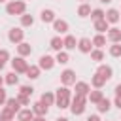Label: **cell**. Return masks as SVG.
Here are the masks:
<instances>
[{
    "mask_svg": "<svg viewBox=\"0 0 121 121\" xmlns=\"http://www.w3.org/2000/svg\"><path fill=\"white\" fill-rule=\"evenodd\" d=\"M87 121H100V117H98V115H89Z\"/></svg>",
    "mask_w": 121,
    "mask_h": 121,
    "instance_id": "obj_43",
    "label": "cell"
},
{
    "mask_svg": "<svg viewBox=\"0 0 121 121\" xmlns=\"http://www.w3.org/2000/svg\"><path fill=\"white\" fill-rule=\"evenodd\" d=\"M49 47H51V49H55V51H62V47H64L62 38H60V36H53V38H51V42H49Z\"/></svg>",
    "mask_w": 121,
    "mask_h": 121,
    "instance_id": "obj_19",
    "label": "cell"
},
{
    "mask_svg": "<svg viewBox=\"0 0 121 121\" xmlns=\"http://www.w3.org/2000/svg\"><path fill=\"white\" fill-rule=\"evenodd\" d=\"M108 40L112 43H119L121 42V28L113 26V28H108Z\"/></svg>",
    "mask_w": 121,
    "mask_h": 121,
    "instance_id": "obj_11",
    "label": "cell"
},
{
    "mask_svg": "<svg viewBox=\"0 0 121 121\" xmlns=\"http://www.w3.org/2000/svg\"><path fill=\"white\" fill-rule=\"evenodd\" d=\"M40 19H42V23H53L57 17H55V11L53 9H42Z\"/></svg>",
    "mask_w": 121,
    "mask_h": 121,
    "instance_id": "obj_17",
    "label": "cell"
},
{
    "mask_svg": "<svg viewBox=\"0 0 121 121\" xmlns=\"http://www.w3.org/2000/svg\"><path fill=\"white\" fill-rule=\"evenodd\" d=\"M85 104H87V96L81 95H74V98L70 100V112L74 115H81L85 112Z\"/></svg>",
    "mask_w": 121,
    "mask_h": 121,
    "instance_id": "obj_2",
    "label": "cell"
},
{
    "mask_svg": "<svg viewBox=\"0 0 121 121\" xmlns=\"http://www.w3.org/2000/svg\"><path fill=\"white\" fill-rule=\"evenodd\" d=\"M70 89L66 87V85H62V87H59L57 89V95H55V104L60 108V110H64V108H70Z\"/></svg>",
    "mask_w": 121,
    "mask_h": 121,
    "instance_id": "obj_1",
    "label": "cell"
},
{
    "mask_svg": "<svg viewBox=\"0 0 121 121\" xmlns=\"http://www.w3.org/2000/svg\"><path fill=\"white\" fill-rule=\"evenodd\" d=\"M108 28H110V23H108L106 19L95 21V30H96L98 34H104V32H108Z\"/></svg>",
    "mask_w": 121,
    "mask_h": 121,
    "instance_id": "obj_18",
    "label": "cell"
},
{
    "mask_svg": "<svg viewBox=\"0 0 121 121\" xmlns=\"http://www.w3.org/2000/svg\"><path fill=\"white\" fill-rule=\"evenodd\" d=\"M113 104H115V106H117V108L121 110V96H115V100H113Z\"/></svg>",
    "mask_w": 121,
    "mask_h": 121,
    "instance_id": "obj_40",
    "label": "cell"
},
{
    "mask_svg": "<svg viewBox=\"0 0 121 121\" xmlns=\"http://www.w3.org/2000/svg\"><path fill=\"white\" fill-rule=\"evenodd\" d=\"M110 106H112V102H110L108 98H102L100 102H96V110H98L100 113H106V112L110 110Z\"/></svg>",
    "mask_w": 121,
    "mask_h": 121,
    "instance_id": "obj_27",
    "label": "cell"
},
{
    "mask_svg": "<svg viewBox=\"0 0 121 121\" xmlns=\"http://www.w3.org/2000/svg\"><path fill=\"white\" fill-rule=\"evenodd\" d=\"M115 96H121V83L115 85Z\"/></svg>",
    "mask_w": 121,
    "mask_h": 121,
    "instance_id": "obj_41",
    "label": "cell"
},
{
    "mask_svg": "<svg viewBox=\"0 0 121 121\" xmlns=\"http://www.w3.org/2000/svg\"><path fill=\"white\" fill-rule=\"evenodd\" d=\"M91 59H93L95 62L104 60V51H102V49H98V47H96V49H93V51H91Z\"/></svg>",
    "mask_w": 121,
    "mask_h": 121,
    "instance_id": "obj_32",
    "label": "cell"
},
{
    "mask_svg": "<svg viewBox=\"0 0 121 121\" xmlns=\"http://www.w3.org/2000/svg\"><path fill=\"white\" fill-rule=\"evenodd\" d=\"M104 19H106L110 25H113V23H117V21H119V11L112 8V9H108V11L104 13Z\"/></svg>",
    "mask_w": 121,
    "mask_h": 121,
    "instance_id": "obj_16",
    "label": "cell"
},
{
    "mask_svg": "<svg viewBox=\"0 0 121 121\" xmlns=\"http://www.w3.org/2000/svg\"><path fill=\"white\" fill-rule=\"evenodd\" d=\"M15 98L19 100V104H21V106H30V96H26V95H21V93H19Z\"/></svg>",
    "mask_w": 121,
    "mask_h": 121,
    "instance_id": "obj_37",
    "label": "cell"
},
{
    "mask_svg": "<svg viewBox=\"0 0 121 121\" xmlns=\"http://www.w3.org/2000/svg\"><path fill=\"white\" fill-rule=\"evenodd\" d=\"M38 66H40V70H51L55 66V59L51 55H42L38 60Z\"/></svg>",
    "mask_w": 121,
    "mask_h": 121,
    "instance_id": "obj_7",
    "label": "cell"
},
{
    "mask_svg": "<svg viewBox=\"0 0 121 121\" xmlns=\"http://www.w3.org/2000/svg\"><path fill=\"white\" fill-rule=\"evenodd\" d=\"M17 53H19V57H28V55L32 53V47H30V43H26V42H21V43H17Z\"/></svg>",
    "mask_w": 121,
    "mask_h": 121,
    "instance_id": "obj_15",
    "label": "cell"
},
{
    "mask_svg": "<svg viewBox=\"0 0 121 121\" xmlns=\"http://www.w3.org/2000/svg\"><path fill=\"white\" fill-rule=\"evenodd\" d=\"M47 110H49V106H45L43 102H34L32 104V112H34V115H47Z\"/></svg>",
    "mask_w": 121,
    "mask_h": 121,
    "instance_id": "obj_14",
    "label": "cell"
},
{
    "mask_svg": "<svg viewBox=\"0 0 121 121\" xmlns=\"http://www.w3.org/2000/svg\"><path fill=\"white\" fill-rule=\"evenodd\" d=\"M60 83L62 85H74L76 83V72L74 70H70V68H66L64 72H60Z\"/></svg>",
    "mask_w": 121,
    "mask_h": 121,
    "instance_id": "obj_6",
    "label": "cell"
},
{
    "mask_svg": "<svg viewBox=\"0 0 121 121\" xmlns=\"http://www.w3.org/2000/svg\"><path fill=\"white\" fill-rule=\"evenodd\" d=\"M4 85V76H0V87Z\"/></svg>",
    "mask_w": 121,
    "mask_h": 121,
    "instance_id": "obj_45",
    "label": "cell"
},
{
    "mask_svg": "<svg viewBox=\"0 0 121 121\" xmlns=\"http://www.w3.org/2000/svg\"><path fill=\"white\" fill-rule=\"evenodd\" d=\"M0 60H2L4 64L9 60V51H8V49H0Z\"/></svg>",
    "mask_w": 121,
    "mask_h": 121,
    "instance_id": "obj_38",
    "label": "cell"
},
{
    "mask_svg": "<svg viewBox=\"0 0 121 121\" xmlns=\"http://www.w3.org/2000/svg\"><path fill=\"white\" fill-rule=\"evenodd\" d=\"M76 95H81V96H87L89 91H91V85L87 81H76Z\"/></svg>",
    "mask_w": 121,
    "mask_h": 121,
    "instance_id": "obj_10",
    "label": "cell"
},
{
    "mask_svg": "<svg viewBox=\"0 0 121 121\" xmlns=\"http://www.w3.org/2000/svg\"><path fill=\"white\" fill-rule=\"evenodd\" d=\"M4 106H8V108H9L13 113H17V112L21 110V104H19V100H17V98H8Z\"/></svg>",
    "mask_w": 121,
    "mask_h": 121,
    "instance_id": "obj_25",
    "label": "cell"
},
{
    "mask_svg": "<svg viewBox=\"0 0 121 121\" xmlns=\"http://www.w3.org/2000/svg\"><path fill=\"white\" fill-rule=\"evenodd\" d=\"M55 121H68L66 117H59V119H55Z\"/></svg>",
    "mask_w": 121,
    "mask_h": 121,
    "instance_id": "obj_44",
    "label": "cell"
},
{
    "mask_svg": "<svg viewBox=\"0 0 121 121\" xmlns=\"http://www.w3.org/2000/svg\"><path fill=\"white\" fill-rule=\"evenodd\" d=\"M100 2H102V4H110L112 0H100Z\"/></svg>",
    "mask_w": 121,
    "mask_h": 121,
    "instance_id": "obj_46",
    "label": "cell"
},
{
    "mask_svg": "<svg viewBox=\"0 0 121 121\" xmlns=\"http://www.w3.org/2000/svg\"><path fill=\"white\" fill-rule=\"evenodd\" d=\"M104 83H106V79H104L100 74H95V76L91 78V85H93L95 89H102V87H104Z\"/></svg>",
    "mask_w": 121,
    "mask_h": 121,
    "instance_id": "obj_24",
    "label": "cell"
},
{
    "mask_svg": "<svg viewBox=\"0 0 121 121\" xmlns=\"http://www.w3.org/2000/svg\"><path fill=\"white\" fill-rule=\"evenodd\" d=\"M78 49H79L81 53H91V51H93V42H91V38H81V40H78Z\"/></svg>",
    "mask_w": 121,
    "mask_h": 121,
    "instance_id": "obj_8",
    "label": "cell"
},
{
    "mask_svg": "<svg viewBox=\"0 0 121 121\" xmlns=\"http://www.w3.org/2000/svg\"><path fill=\"white\" fill-rule=\"evenodd\" d=\"M0 2H8V0H0Z\"/></svg>",
    "mask_w": 121,
    "mask_h": 121,
    "instance_id": "obj_50",
    "label": "cell"
},
{
    "mask_svg": "<svg viewBox=\"0 0 121 121\" xmlns=\"http://www.w3.org/2000/svg\"><path fill=\"white\" fill-rule=\"evenodd\" d=\"M119 19H121V11H119Z\"/></svg>",
    "mask_w": 121,
    "mask_h": 121,
    "instance_id": "obj_49",
    "label": "cell"
},
{
    "mask_svg": "<svg viewBox=\"0 0 121 121\" xmlns=\"http://www.w3.org/2000/svg\"><path fill=\"white\" fill-rule=\"evenodd\" d=\"M26 78L28 79H38L40 78V66L38 64H30L26 68Z\"/></svg>",
    "mask_w": 121,
    "mask_h": 121,
    "instance_id": "obj_20",
    "label": "cell"
},
{
    "mask_svg": "<svg viewBox=\"0 0 121 121\" xmlns=\"http://www.w3.org/2000/svg\"><path fill=\"white\" fill-rule=\"evenodd\" d=\"M23 38H25V30H23V28H19V26H17V28H15V26L9 28V32H8V40H9L11 43L17 45V43L23 42Z\"/></svg>",
    "mask_w": 121,
    "mask_h": 121,
    "instance_id": "obj_4",
    "label": "cell"
},
{
    "mask_svg": "<svg viewBox=\"0 0 121 121\" xmlns=\"http://www.w3.org/2000/svg\"><path fill=\"white\" fill-rule=\"evenodd\" d=\"M32 25H34V17L28 13H23L21 15V26H32Z\"/></svg>",
    "mask_w": 121,
    "mask_h": 121,
    "instance_id": "obj_31",
    "label": "cell"
},
{
    "mask_svg": "<svg viewBox=\"0 0 121 121\" xmlns=\"http://www.w3.org/2000/svg\"><path fill=\"white\" fill-rule=\"evenodd\" d=\"M104 98V95H102V91L100 89H95V91H89V95H87V100H91L93 104H96V102H100Z\"/></svg>",
    "mask_w": 121,
    "mask_h": 121,
    "instance_id": "obj_21",
    "label": "cell"
},
{
    "mask_svg": "<svg viewBox=\"0 0 121 121\" xmlns=\"http://www.w3.org/2000/svg\"><path fill=\"white\" fill-rule=\"evenodd\" d=\"M78 15H79V17H89V15H91V6L83 2V4L78 8Z\"/></svg>",
    "mask_w": 121,
    "mask_h": 121,
    "instance_id": "obj_29",
    "label": "cell"
},
{
    "mask_svg": "<svg viewBox=\"0 0 121 121\" xmlns=\"http://www.w3.org/2000/svg\"><path fill=\"white\" fill-rule=\"evenodd\" d=\"M40 102H43L45 106H53L55 104V95L53 93H43L42 98H40Z\"/></svg>",
    "mask_w": 121,
    "mask_h": 121,
    "instance_id": "obj_28",
    "label": "cell"
},
{
    "mask_svg": "<svg viewBox=\"0 0 121 121\" xmlns=\"http://www.w3.org/2000/svg\"><path fill=\"white\" fill-rule=\"evenodd\" d=\"M0 115H2V117H4L6 121H13V117H15V113H13V112H11V110H9L8 106H6V108H4L2 112H0Z\"/></svg>",
    "mask_w": 121,
    "mask_h": 121,
    "instance_id": "obj_34",
    "label": "cell"
},
{
    "mask_svg": "<svg viewBox=\"0 0 121 121\" xmlns=\"http://www.w3.org/2000/svg\"><path fill=\"white\" fill-rule=\"evenodd\" d=\"M81 2H85V0H81Z\"/></svg>",
    "mask_w": 121,
    "mask_h": 121,
    "instance_id": "obj_51",
    "label": "cell"
},
{
    "mask_svg": "<svg viewBox=\"0 0 121 121\" xmlns=\"http://www.w3.org/2000/svg\"><path fill=\"white\" fill-rule=\"evenodd\" d=\"M53 30L59 32V34H66L68 32V23L64 19H55L53 21Z\"/></svg>",
    "mask_w": 121,
    "mask_h": 121,
    "instance_id": "obj_9",
    "label": "cell"
},
{
    "mask_svg": "<svg viewBox=\"0 0 121 121\" xmlns=\"http://www.w3.org/2000/svg\"><path fill=\"white\" fill-rule=\"evenodd\" d=\"M19 93H21V95H26V96H32V93H34V87H32V85H21Z\"/></svg>",
    "mask_w": 121,
    "mask_h": 121,
    "instance_id": "obj_36",
    "label": "cell"
},
{
    "mask_svg": "<svg viewBox=\"0 0 121 121\" xmlns=\"http://www.w3.org/2000/svg\"><path fill=\"white\" fill-rule=\"evenodd\" d=\"M91 42H93V45H95V47L102 49V47L106 45V36H104V34H96V36H95Z\"/></svg>",
    "mask_w": 121,
    "mask_h": 121,
    "instance_id": "obj_26",
    "label": "cell"
},
{
    "mask_svg": "<svg viewBox=\"0 0 121 121\" xmlns=\"http://www.w3.org/2000/svg\"><path fill=\"white\" fill-rule=\"evenodd\" d=\"M62 42H64V49H76V47H78V42H76V38H74L72 34L64 36Z\"/></svg>",
    "mask_w": 121,
    "mask_h": 121,
    "instance_id": "obj_22",
    "label": "cell"
},
{
    "mask_svg": "<svg viewBox=\"0 0 121 121\" xmlns=\"http://www.w3.org/2000/svg\"><path fill=\"white\" fill-rule=\"evenodd\" d=\"M68 60H70V57H68V53H66V51H57L55 62H59V64H66Z\"/></svg>",
    "mask_w": 121,
    "mask_h": 121,
    "instance_id": "obj_30",
    "label": "cell"
},
{
    "mask_svg": "<svg viewBox=\"0 0 121 121\" xmlns=\"http://www.w3.org/2000/svg\"><path fill=\"white\" fill-rule=\"evenodd\" d=\"M32 121H45V117H43V115H34Z\"/></svg>",
    "mask_w": 121,
    "mask_h": 121,
    "instance_id": "obj_42",
    "label": "cell"
},
{
    "mask_svg": "<svg viewBox=\"0 0 121 121\" xmlns=\"http://www.w3.org/2000/svg\"><path fill=\"white\" fill-rule=\"evenodd\" d=\"M104 13H106V11H102V9L96 8V9H91V15H89V17H91L93 21H100V19H104Z\"/></svg>",
    "mask_w": 121,
    "mask_h": 121,
    "instance_id": "obj_33",
    "label": "cell"
},
{
    "mask_svg": "<svg viewBox=\"0 0 121 121\" xmlns=\"http://www.w3.org/2000/svg\"><path fill=\"white\" fill-rule=\"evenodd\" d=\"M32 117H34L32 108H25V110L17 112V121H32Z\"/></svg>",
    "mask_w": 121,
    "mask_h": 121,
    "instance_id": "obj_12",
    "label": "cell"
},
{
    "mask_svg": "<svg viewBox=\"0 0 121 121\" xmlns=\"http://www.w3.org/2000/svg\"><path fill=\"white\" fill-rule=\"evenodd\" d=\"M6 100H8V95H6V91L0 87V106H4V104H6Z\"/></svg>",
    "mask_w": 121,
    "mask_h": 121,
    "instance_id": "obj_39",
    "label": "cell"
},
{
    "mask_svg": "<svg viewBox=\"0 0 121 121\" xmlns=\"http://www.w3.org/2000/svg\"><path fill=\"white\" fill-rule=\"evenodd\" d=\"M0 121H6V119H4V117H2V115H0Z\"/></svg>",
    "mask_w": 121,
    "mask_h": 121,
    "instance_id": "obj_48",
    "label": "cell"
},
{
    "mask_svg": "<svg viewBox=\"0 0 121 121\" xmlns=\"http://www.w3.org/2000/svg\"><path fill=\"white\" fill-rule=\"evenodd\" d=\"M4 83L6 85H17L19 83V76H17V72H9V74H6V78H4Z\"/></svg>",
    "mask_w": 121,
    "mask_h": 121,
    "instance_id": "obj_23",
    "label": "cell"
},
{
    "mask_svg": "<svg viewBox=\"0 0 121 121\" xmlns=\"http://www.w3.org/2000/svg\"><path fill=\"white\" fill-rule=\"evenodd\" d=\"M96 74H100V76L108 81V79H112L113 70H112V66H108V64H100V66H98V70H96Z\"/></svg>",
    "mask_w": 121,
    "mask_h": 121,
    "instance_id": "obj_13",
    "label": "cell"
},
{
    "mask_svg": "<svg viewBox=\"0 0 121 121\" xmlns=\"http://www.w3.org/2000/svg\"><path fill=\"white\" fill-rule=\"evenodd\" d=\"M26 11V4L23 2V0H11V2H8L6 4V13L8 15H23Z\"/></svg>",
    "mask_w": 121,
    "mask_h": 121,
    "instance_id": "obj_3",
    "label": "cell"
},
{
    "mask_svg": "<svg viewBox=\"0 0 121 121\" xmlns=\"http://www.w3.org/2000/svg\"><path fill=\"white\" fill-rule=\"evenodd\" d=\"M11 68H13V72H17V74H26L28 62L25 60V57H15V59L11 60Z\"/></svg>",
    "mask_w": 121,
    "mask_h": 121,
    "instance_id": "obj_5",
    "label": "cell"
},
{
    "mask_svg": "<svg viewBox=\"0 0 121 121\" xmlns=\"http://www.w3.org/2000/svg\"><path fill=\"white\" fill-rule=\"evenodd\" d=\"M2 68H4V62H2V60H0V70H2Z\"/></svg>",
    "mask_w": 121,
    "mask_h": 121,
    "instance_id": "obj_47",
    "label": "cell"
},
{
    "mask_svg": "<svg viewBox=\"0 0 121 121\" xmlns=\"http://www.w3.org/2000/svg\"><path fill=\"white\" fill-rule=\"evenodd\" d=\"M110 55L112 57H121V43H112L110 45Z\"/></svg>",
    "mask_w": 121,
    "mask_h": 121,
    "instance_id": "obj_35",
    "label": "cell"
}]
</instances>
